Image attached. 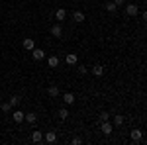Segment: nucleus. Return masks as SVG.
Returning <instances> with one entry per match:
<instances>
[{"instance_id": "f257e3e1", "label": "nucleus", "mask_w": 147, "mask_h": 145, "mask_svg": "<svg viewBox=\"0 0 147 145\" xmlns=\"http://www.w3.org/2000/svg\"><path fill=\"white\" fill-rule=\"evenodd\" d=\"M125 14L129 18H136L137 14H139V6H136V4H125Z\"/></svg>"}, {"instance_id": "f03ea898", "label": "nucleus", "mask_w": 147, "mask_h": 145, "mask_svg": "<svg viewBox=\"0 0 147 145\" xmlns=\"http://www.w3.org/2000/svg\"><path fill=\"white\" fill-rule=\"evenodd\" d=\"M100 129L104 135H110L114 132V125L110 123V120H106V122H100Z\"/></svg>"}, {"instance_id": "7ed1b4c3", "label": "nucleus", "mask_w": 147, "mask_h": 145, "mask_svg": "<svg viewBox=\"0 0 147 145\" xmlns=\"http://www.w3.org/2000/svg\"><path fill=\"white\" fill-rule=\"evenodd\" d=\"M65 63H67L69 67L79 65V57H77V53H67V57H65Z\"/></svg>"}, {"instance_id": "20e7f679", "label": "nucleus", "mask_w": 147, "mask_h": 145, "mask_svg": "<svg viewBox=\"0 0 147 145\" xmlns=\"http://www.w3.org/2000/svg\"><path fill=\"white\" fill-rule=\"evenodd\" d=\"M32 57H34L35 61H41V59H45V51L39 49V47H34L32 49Z\"/></svg>"}, {"instance_id": "39448f33", "label": "nucleus", "mask_w": 147, "mask_h": 145, "mask_svg": "<svg viewBox=\"0 0 147 145\" xmlns=\"http://www.w3.org/2000/svg\"><path fill=\"white\" fill-rule=\"evenodd\" d=\"M59 63H61V59H59L57 55L47 57V65H49V69H57V67H59Z\"/></svg>"}, {"instance_id": "423d86ee", "label": "nucleus", "mask_w": 147, "mask_h": 145, "mask_svg": "<svg viewBox=\"0 0 147 145\" xmlns=\"http://www.w3.org/2000/svg\"><path fill=\"white\" fill-rule=\"evenodd\" d=\"M51 35H53V37H61V35H63V28H61L59 22L51 26Z\"/></svg>"}, {"instance_id": "0eeeda50", "label": "nucleus", "mask_w": 147, "mask_h": 145, "mask_svg": "<svg viewBox=\"0 0 147 145\" xmlns=\"http://www.w3.org/2000/svg\"><path fill=\"white\" fill-rule=\"evenodd\" d=\"M129 137H131V141H134V143H139V141L143 139V134H141V129H131Z\"/></svg>"}, {"instance_id": "6e6552de", "label": "nucleus", "mask_w": 147, "mask_h": 145, "mask_svg": "<svg viewBox=\"0 0 147 145\" xmlns=\"http://www.w3.org/2000/svg\"><path fill=\"white\" fill-rule=\"evenodd\" d=\"M65 18H67V10H65V8H57L55 10V20L57 22H63Z\"/></svg>"}, {"instance_id": "1a4fd4ad", "label": "nucleus", "mask_w": 147, "mask_h": 145, "mask_svg": "<svg viewBox=\"0 0 147 145\" xmlns=\"http://www.w3.org/2000/svg\"><path fill=\"white\" fill-rule=\"evenodd\" d=\"M24 116H26V114H24L22 110H14V114H12V120H14L16 123H22V122H24Z\"/></svg>"}, {"instance_id": "9d476101", "label": "nucleus", "mask_w": 147, "mask_h": 145, "mask_svg": "<svg viewBox=\"0 0 147 145\" xmlns=\"http://www.w3.org/2000/svg\"><path fill=\"white\" fill-rule=\"evenodd\" d=\"M63 102H65L67 106H73V104H75V94H73V92H65V94H63Z\"/></svg>"}, {"instance_id": "9b49d317", "label": "nucleus", "mask_w": 147, "mask_h": 145, "mask_svg": "<svg viewBox=\"0 0 147 145\" xmlns=\"http://www.w3.org/2000/svg\"><path fill=\"white\" fill-rule=\"evenodd\" d=\"M43 141H45V143H55L57 141V134L55 132H47V134L43 135Z\"/></svg>"}, {"instance_id": "f8f14e48", "label": "nucleus", "mask_w": 147, "mask_h": 145, "mask_svg": "<svg viewBox=\"0 0 147 145\" xmlns=\"http://www.w3.org/2000/svg\"><path fill=\"white\" fill-rule=\"evenodd\" d=\"M24 120L30 123V125H35V122H37V116H35L34 112H28V114L24 116Z\"/></svg>"}, {"instance_id": "ddd939ff", "label": "nucleus", "mask_w": 147, "mask_h": 145, "mask_svg": "<svg viewBox=\"0 0 147 145\" xmlns=\"http://www.w3.org/2000/svg\"><path fill=\"white\" fill-rule=\"evenodd\" d=\"M24 49H26V51H32V49H34L35 47V41L34 39H32V37H26V39H24Z\"/></svg>"}, {"instance_id": "4468645a", "label": "nucleus", "mask_w": 147, "mask_h": 145, "mask_svg": "<svg viewBox=\"0 0 147 145\" xmlns=\"http://www.w3.org/2000/svg\"><path fill=\"white\" fill-rule=\"evenodd\" d=\"M47 94H49L51 98H57V96L61 94V90H59V86H55V84H51V86L47 88Z\"/></svg>"}, {"instance_id": "2eb2a0df", "label": "nucleus", "mask_w": 147, "mask_h": 145, "mask_svg": "<svg viewBox=\"0 0 147 145\" xmlns=\"http://www.w3.org/2000/svg\"><path fill=\"white\" fill-rule=\"evenodd\" d=\"M73 20H75L77 24H82V22H84V14H82V12H79V10L73 12Z\"/></svg>"}, {"instance_id": "dca6fc26", "label": "nucleus", "mask_w": 147, "mask_h": 145, "mask_svg": "<svg viewBox=\"0 0 147 145\" xmlns=\"http://www.w3.org/2000/svg\"><path fill=\"white\" fill-rule=\"evenodd\" d=\"M32 141H34V143H41V141H43L41 132H32Z\"/></svg>"}, {"instance_id": "f3484780", "label": "nucleus", "mask_w": 147, "mask_h": 145, "mask_svg": "<svg viewBox=\"0 0 147 145\" xmlns=\"http://www.w3.org/2000/svg\"><path fill=\"white\" fill-rule=\"evenodd\" d=\"M90 71H92V75H96V77H102V75H104V67H102V65H94Z\"/></svg>"}, {"instance_id": "a211bd4d", "label": "nucleus", "mask_w": 147, "mask_h": 145, "mask_svg": "<svg viewBox=\"0 0 147 145\" xmlns=\"http://www.w3.org/2000/svg\"><path fill=\"white\" fill-rule=\"evenodd\" d=\"M104 8H106V12H110V14H114V12L118 10V6L114 4L112 0H110V2H106V4H104Z\"/></svg>"}, {"instance_id": "6ab92c4d", "label": "nucleus", "mask_w": 147, "mask_h": 145, "mask_svg": "<svg viewBox=\"0 0 147 145\" xmlns=\"http://www.w3.org/2000/svg\"><path fill=\"white\" fill-rule=\"evenodd\" d=\"M57 116H59V120H63V122H65V120L69 118V110H67V108H61V110L57 112Z\"/></svg>"}, {"instance_id": "aec40b11", "label": "nucleus", "mask_w": 147, "mask_h": 145, "mask_svg": "<svg viewBox=\"0 0 147 145\" xmlns=\"http://www.w3.org/2000/svg\"><path fill=\"white\" fill-rule=\"evenodd\" d=\"M122 123H124V116H120V114L114 116V123H112V125H118V127H120Z\"/></svg>"}, {"instance_id": "412c9836", "label": "nucleus", "mask_w": 147, "mask_h": 145, "mask_svg": "<svg viewBox=\"0 0 147 145\" xmlns=\"http://www.w3.org/2000/svg\"><path fill=\"white\" fill-rule=\"evenodd\" d=\"M18 104H20V96H12L10 98V106L14 108V106H18Z\"/></svg>"}, {"instance_id": "4be33fe9", "label": "nucleus", "mask_w": 147, "mask_h": 145, "mask_svg": "<svg viewBox=\"0 0 147 145\" xmlns=\"http://www.w3.org/2000/svg\"><path fill=\"white\" fill-rule=\"evenodd\" d=\"M10 108H12V106H10V102H4V104L0 106V110H2V112H10Z\"/></svg>"}, {"instance_id": "5701e85b", "label": "nucleus", "mask_w": 147, "mask_h": 145, "mask_svg": "<svg viewBox=\"0 0 147 145\" xmlns=\"http://www.w3.org/2000/svg\"><path fill=\"white\" fill-rule=\"evenodd\" d=\"M106 120H110V114H108V112H102L100 114V122H106Z\"/></svg>"}, {"instance_id": "b1692460", "label": "nucleus", "mask_w": 147, "mask_h": 145, "mask_svg": "<svg viewBox=\"0 0 147 145\" xmlns=\"http://www.w3.org/2000/svg\"><path fill=\"white\" fill-rule=\"evenodd\" d=\"M79 73H80V75H86V73H88V67H84V65H79Z\"/></svg>"}, {"instance_id": "393cba45", "label": "nucleus", "mask_w": 147, "mask_h": 145, "mask_svg": "<svg viewBox=\"0 0 147 145\" xmlns=\"http://www.w3.org/2000/svg\"><path fill=\"white\" fill-rule=\"evenodd\" d=\"M71 143H73V145H80V143H82V139H80V137H73Z\"/></svg>"}, {"instance_id": "a878e982", "label": "nucleus", "mask_w": 147, "mask_h": 145, "mask_svg": "<svg viewBox=\"0 0 147 145\" xmlns=\"http://www.w3.org/2000/svg\"><path fill=\"white\" fill-rule=\"evenodd\" d=\"M114 4H116V6H124L125 4V0H112Z\"/></svg>"}]
</instances>
